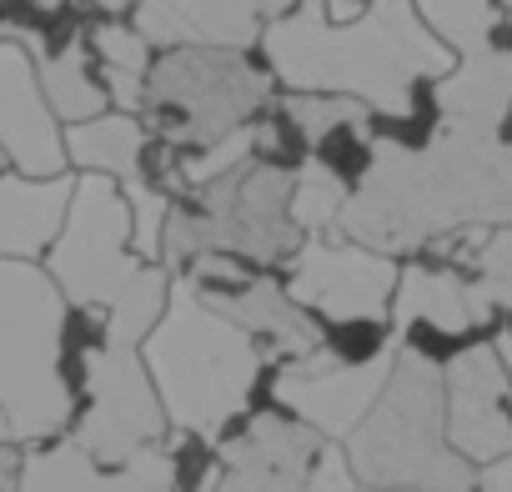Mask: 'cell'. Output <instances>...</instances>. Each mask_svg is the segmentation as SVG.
I'll return each instance as SVG.
<instances>
[{"mask_svg": "<svg viewBox=\"0 0 512 492\" xmlns=\"http://www.w3.org/2000/svg\"><path fill=\"white\" fill-rule=\"evenodd\" d=\"M497 226H512V141L437 121L417 151L372 136V166L332 236L397 262L447 236Z\"/></svg>", "mask_w": 512, "mask_h": 492, "instance_id": "6da1fadb", "label": "cell"}, {"mask_svg": "<svg viewBox=\"0 0 512 492\" xmlns=\"http://www.w3.org/2000/svg\"><path fill=\"white\" fill-rule=\"evenodd\" d=\"M277 91L297 96H347L372 111V121L417 116V86L452 71V51L427 36L412 0H372V6L332 26L317 0H297L287 16L256 36Z\"/></svg>", "mask_w": 512, "mask_h": 492, "instance_id": "7a4b0ae2", "label": "cell"}, {"mask_svg": "<svg viewBox=\"0 0 512 492\" xmlns=\"http://www.w3.org/2000/svg\"><path fill=\"white\" fill-rule=\"evenodd\" d=\"M171 432L216 442L256 397L267 362L221 312H211L181 277H171L166 312L136 347Z\"/></svg>", "mask_w": 512, "mask_h": 492, "instance_id": "3957f363", "label": "cell"}, {"mask_svg": "<svg viewBox=\"0 0 512 492\" xmlns=\"http://www.w3.org/2000/svg\"><path fill=\"white\" fill-rule=\"evenodd\" d=\"M342 457L357 487L472 492L477 482V472L447 447L442 432V367L412 347H397L387 387L342 442Z\"/></svg>", "mask_w": 512, "mask_h": 492, "instance_id": "277c9868", "label": "cell"}, {"mask_svg": "<svg viewBox=\"0 0 512 492\" xmlns=\"http://www.w3.org/2000/svg\"><path fill=\"white\" fill-rule=\"evenodd\" d=\"M66 302L41 262H0V412L16 447L66 437L71 397L56 377Z\"/></svg>", "mask_w": 512, "mask_h": 492, "instance_id": "5b68a950", "label": "cell"}, {"mask_svg": "<svg viewBox=\"0 0 512 492\" xmlns=\"http://www.w3.org/2000/svg\"><path fill=\"white\" fill-rule=\"evenodd\" d=\"M272 96L277 86L256 51H156L141 96V126L156 146L196 151L236 126H251Z\"/></svg>", "mask_w": 512, "mask_h": 492, "instance_id": "8992f818", "label": "cell"}, {"mask_svg": "<svg viewBox=\"0 0 512 492\" xmlns=\"http://www.w3.org/2000/svg\"><path fill=\"white\" fill-rule=\"evenodd\" d=\"M141 267L146 262L131 252V211L121 186L106 176H71L61 231L41 257V272L56 282L61 302L106 312L141 277Z\"/></svg>", "mask_w": 512, "mask_h": 492, "instance_id": "52a82bcc", "label": "cell"}, {"mask_svg": "<svg viewBox=\"0 0 512 492\" xmlns=\"http://www.w3.org/2000/svg\"><path fill=\"white\" fill-rule=\"evenodd\" d=\"M66 437L101 467H121L146 447H161L171 437L166 412L151 392V377L141 367V352L126 342H111L91 357L86 387L71 402Z\"/></svg>", "mask_w": 512, "mask_h": 492, "instance_id": "ba28073f", "label": "cell"}, {"mask_svg": "<svg viewBox=\"0 0 512 492\" xmlns=\"http://www.w3.org/2000/svg\"><path fill=\"white\" fill-rule=\"evenodd\" d=\"M277 277L312 322H387L397 292V262L342 236H307Z\"/></svg>", "mask_w": 512, "mask_h": 492, "instance_id": "9c48e42d", "label": "cell"}, {"mask_svg": "<svg viewBox=\"0 0 512 492\" xmlns=\"http://www.w3.org/2000/svg\"><path fill=\"white\" fill-rule=\"evenodd\" d=\"M392 357H377L367 367H342L332 362L322 347L297 357V362H282V367H267V392H272V407H282L287 417H297L307 432H317L322 442L342 447L357 422L372 412V402L382 397L387 387V372H392Z\"/></svg>", "mask_w": 512, "mask_h": 492, "instance_id": "30bf717a", "label": "cell"}, {"mask_svg": "<svg viewBox=\"0 0 512 492\" xmlns=\"http://www.w3.org/2000/svg\"><path fill=\"white\" fill-rule=\"evenodd\" d=\"M211 447H216L211 492H302L327 442L282 407H246Z\"/></svg>", "mask_w": 512, "mask_h": 492, "instance_id": "8fae6325", "label": "cell"}, {"mask_svg": "<svg viewBox=\"0 0 512 492\" xmlns=\"http://www.w3.org/2000/svg\"><path fill=\"white\" fill-rule=\"evenodd\" d=\"M512 377L502 372L492 342L457 347L442 362V432L447 447L472 462H497L512 452V412H507Z\"/></svg>", "mask_w": 512, "mask_h": 492, "instance_id": "7c38bea8", "label": "cell"}, {"mask_svg": "<svg viewBox=\"0 0 512 492\" xmlns=\"http://www.w3.org/2000/svg\"><path fill=\"white\" fill-rule=\"evenodd\" d=\"M0 161L26 181L71 176L66 171V131L41 96L31 51L16 41H0Z\"/></svg>", "mask_w": 512, "mask_h": 492, "instance_id": "4fadbf2b", "label": "cell"}, {"mask_svg": "<svg viewBox=\"0 0 512 492\" xmlns=\"http://www.w3.org/2000/svg\"><path fill=\"white\" fill-rule=\"evenodd\" d=\"M131 26L151 51H186V46L256 51L267 11L262 0H141L131 11Z\"/></svg>", "mask_w": 512, "mask_h": 492, "instance_id": "5bb4252c", "label": "cell"}, {"mask_svg": "<svg viewBox=\"0 0 512 492\" xmlns=\"http://www.w3.org/2000/svg\"><path fill=\"white\" fill-rule=\"evenodd\" d=\"M16 492H171L166 442L136 452L121 467H101L71 437H56V442H41V447L21 452Z\"/></svg>", "mask_w": 512, "mask_h": 492, "instance_id": "9a60e30c", "label": "cell"}, {"mask_svg": "<svg viewBox=\"0 0 512 492\" xmlns=\"http://www.w3.org/2000/svg\"><path fill=\"white\" fill-rule=\"evenodd\" d=\"M206 307L221 312L236 332H246L267 367H282V362H297V357L317 352V322L287 297L277 272L256 277L236 297H221V302H206Z\"/></svg>", "mask_w": 512, "mask_h": 492, "instance_id": "2e32d148", "label": "cell"}, {"mask_svg": "<svg viewBox=\"0 0 512 492\" xmlns=\"http://www.w3.org/2000/svg\"><path fill=\"white\" fill-rule=\"evenodd\" d=\"M432 106L442 126L497 136L502 121L512 116V51L487 46L477 56L452 61V71L432 81Z\"/></svg>", "mask_w": 512, "mask_h": 492, "instance_id": "e0dca14e", "label": "cell"}, {"mask_svg": "<svg viewBox=\"0 0 512 492\" xmlns=\"http://www.w3.org/2000/svg\"><path fill=\"white\" fill-rule=\"evenodd\" d=\"M387 327L392 337H417V332H437V337H467L472 327V307H467V277H457V267H397V292L387 307Z\"/></svg>", "mask_w": 512, "mask_h": 492, "instance_id": "ac0fdd59", "label": "cell"}, {"mask_svg": "<svg viewBox=\"0 0 512 492\" xmlns=\"http://www.w3.org/2000/svg\"><path fill=\"white\" fill-rule=\"evenodd\" d=\"M71 201V176L26 181L16 171L0 176V262H41L61 231Z\"/></svg>", "mask_w": 512, "mask_h": 492, "instance_id": "d6986e66", "label": "cell"}, {"mask_svg": "<svg viewBox=\"0 0 512 492\" xmlns=\"http://www.w3.org/2000/svg\"><path fill=\"white\" fill-rule=\"evenodd\" d=\"M146 146H151V136H146L141 116L101 111L96 121L66 126V171L71 176H106L116 186H131V181H141Z\"/></svg>", "mask_w": 512, "mask_h": 492, "instance_id": "ffe728a7", "label": "cell"}, {"mask_svg": "<svg viewBox=\"0 0 512 492\" xmlns=\"http://www.w3.org/2000/svg\"><path fill=\"white\" fill-rule=\"evenodd\" d=\"M86 56L96 66V81L111 101V111H126V116H141V96H146V76H151V61L156 51L141 41V31L131 21H106L96 16L86 26Z\"/></svg>", "mask_w": 512, "mask_h": 492, "instance_id": "44dd1931", "label": "cell"}, {"mask_svg": "<svg viewBox=\"0 0 512 492\" xmlns=\"http://www.w3.org/2000/svg\"><path fill=\"white\" fill-rule=\"evenodd\" d=\"M36 81H41V96H46L51 116L61 121V131L111 111V101H106V91L96 81V66L86 56V36L71 41L66 51H56V56H41L36 61Z\"/></svg>", "mask_w": 512, "mask_h": 492, "instance_id": "7402d4cb", "label": "cell"}, {"mask_svg": "<svg viewBox=\"0 0 512 492\" xmlns=\"http://www.w3.org/2000/svg\"><path fill=\"white\" fill-rule=\"evenodd\" d=\"M417 21L427 26V36L437 46H447L452 56H477L492 46L497 31V6L492 0H412Z\"/></svg>", "mask_w": 512, "mask_h": 492, "instance_id": "603a6c76", "label": "cell"}, {"mask_svg": "<svg viewBox=\"0 0 512 492\" xmlns=\"http://www.w3.org/2000/svg\"><path fill=\"white\" fill-rule=\"evenodd\" d=\"M347 196H352V186L337 181L322 161L307 156V161L292 171V186H287V216H292V226L302 231V241H307V236H332V226H337Z\"/></svg>", "mask_w": 512, "mask_h": 492, "instance_id": "cb8c5ba5", "label": "cell"}, {"mask_svg": "<svg viewBox=\"0 0 512 492\" xmlns=\"http://www.w3.org/2000/svg\"><path fill=\"white\" fill-rule=\"evenodd\" d=\"M166 297H171V272L166 267H141V277L106 307V337L126 342V347H141L146 332L156 327V317L166 312Z\"/></svg>", "mask_w": 512, "mask_h": 492, "instance_id": "d4e9b609", "label": "cell"}, {"mask_svg": "<svg viewBox=\"0 0 512 492\" xmlns=\"http://www.w3.org/2000/svg\"><path fill=\"white\" fill-rule=\"evenodd\" d=\"M272 106L292 121V131L302 136L307 156H312V146L327 141L332 131H342V126H367V121H372V111L357 106V101H347V96H297V91H277Z\"/></svg>", "mask_w": 512, "mask_h": 492, "instance_id": "484cf974", "label": "cell"}, {"mask_svg": "<svg viewBox=\"0 0 512 492\" xmlns=\"http://www.w3.org/2000/svg\"><path fill=\"white\" fill-rule=\"evenodd\" d=\"M121 196H126V211H131V252H136V262L161 267V236H166L171 196L151 181H131V186H121Z\"/></svg>", "mask_w": 512, "mask_h": 492, "instance_id": "4316f807", "label": "cell"}, {"mask_svg": "<svg viewBox=\"0 0 512 492\" xmlns=\"http://www.w3.org/2000/svg\"><path fill=\"white\" fill-rule=\"evenodd\" d=\"M166 467H171V492H211L216 487V447L191 432L166 437Z\"/></svg>", "mask_w": 512, "mask_h": 492, "instance_id": "83f0119b", "label": "cell"}, {"mask_svg": "<svg viewBox=\"0 0 512 492\" xmlns=\"http://www.w3.org/2000/svg\"><path fill=\"white\" fill-rule=\"evenodd\" d=\"M302 492H357V477H352L342 447H332V442L322 447V457H317V467H312V477H307Z\"/></svg>", "mask_w": 512, "mask_h": 492, "instance_id": "f1b7e54d", "label": "cell"}, {"mask_svg": "<svg viewBox=\"0 0 512 492\" xmlns=\"http://www.w3.org/2000/svg\"><path fill=\"white\" fill-rule=\"evenodd\" d=\"M472 487H482V492H512V452L497 457V462H487V467L477 472Z\"/></svg>", "mask_w": 512, "mask_h": 492, "instance_id": "f546056e", "label": "cell"}, {"mask_svg": "<svg viewBox=\"0 0 512 492\" xmlns=\"http://www.w3.org/2000/svg\"><path fill=\"white\" fill-rule=\"evenodd\" d=\"M86 6L96 16H106V21H131V11L141 6V0H86Z\"/></svg>", "mask_w": 512, "mask_h": 492, "instance_id": "4dcf8cb0", "label": "cell"}, {"mask_svg": "<svg viewBox=\"0 0 512 492\" xmlns=\"http://www.w3.org/2000/svg\"><path fill=\"white\" fill-rule=\"evenodd\" d=\"M492 352H497V362H502V372L512 377V327H507V332H497V347H492Z\"/></svg>", "mask_w": 512, "mask_h": 492, "instance_id": "1f68e13d", "label": "cell"}, {"mask_svg": "<svg viewBox=\"0 0 512 492\" xmlns=\"http://www.w3.org/2000/svg\"><path fill=\"white\" fill-rule=\"evenodd\" d=\"M357 492H417V487H357Z\"/></svg>", "mask_w": 512, "mask_h": 492, "instance_id": "d6a6232c", "label": "cell"}, {"mask_svg": "<svg viewBox=\"0 0 512 492\" xmlns=\"http://www.w3.org/2000/svg\"><path fill=\"white\" fill-rule=\"evenodd\" d=\"M0 442H11V422H6V412H0Z\"/></svg>", "mask_w": 512, "mask_h": 492, "instance_id": "836d02e7", "label": "cell"}, {"mask_svg": "<svg viewBox=\"0 0 512 492\" xmlns=\"http://www.w3.org/2000/svg\"><path fill=\"white\" fill-rule=\"evenodd\" d=\"M6 171H11V166H6V161H0V176H6Z\"/></svg>", "mask_w": 512, "mask_h": 492, "instance_id": "e575fe53", "label": "cell"}, {"mask_svg": "<svg viewBox=\"0 0 512 492\" xmlns=\"http://www.w3.org/2000/svg\"><path fill=\"white\" fill-rule=\"evenodd\" d=\"M502 6H512V0H502Z\"/></svg>", "mask_w": 512, "mask_h": 492, "instance_id": "d590c367", "label": "cell"}]
</instances>
